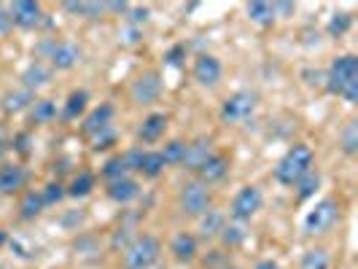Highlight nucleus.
Listing matches in <instances>:
<instances>
[{
  "label": "nucleus",
  "instance_id": "f257e3e1",
  "mask_svg": "<svg viewBox=\"0 0 358 269\" xmlns=\"http://www.w3.org/2000/svg\"><path fill=\"white\" fill-rule=\"evenodd\" d=\"M326 89L342 97L348 106L358 103V57L340 54L326 71Z\"/></svg>",
  "mask_w": 358,
  "mask_h": 269
},
{
  "label": "nucleus",
  "instance_id": "f03ea898",
  "mask_svg": "<svg viewBox=\"0 0 358 269\" xmlns=\"http://www.w3.org/2000/svg\"><path fill=\"white\" fill-rule=\"evenodd\" d=\"M313 164H315V151L310 145L307 143L291 145L286 154L280 157V161L275 164V180L280 186H294L305 173L313 170Z\"/></svg>",
  "mask_w": 358,
  "mask_h": 269
},
{
  "label": "nucleus",
  "instance_id": "7ed1b4c3",
  "mask_svg": "<svg viewBox=\"0 0 358 269\" xmlns=\"http://www.w3.org/2000/svg\"><path fill=\"white\" fill-rule=\"evenodd\" d=\"M342 221V202L337 197H323L315 202L313 210H307L302 229L307 237H323Z\"/></svg>",
  "mask_w": 358,
  "mask_h": 269
},
{
  "label": "nucleus",
  "instance_id": "20e7f679",
  "mask_svg": "<svg viewBox=\"0 0 358 269\" xmlns=\"http://www.w3.org/2000/svg\"><path fill=\"white\" fill-rule=\"evenodd\" d=\"M162 242L154 234H138L124 251H122V267L124 269H151L159 261Z\"/></svg>",
  "mask_w": 358,
  "mask_h": 269
},
{
  "label": "nucleus",
  "instance_id": "39448f33",
  "mask_svg": "<svg viewBox=\"0 0 358 269\" xmlns=\"http://www.w3.org/2000/svg\"><path fill=\"white\" fill-rule=\"evenodd\" d=\"M256 108H259V97H256V92H248V89H240L229 94L224 103H221V122L224 124H245V122H251L253 113H256Z\"/></svg>",
  "mask_w": 358,
  "mask_h": 269
},
{
  "label": "nucleus",
  "instance_id": "423d86ee",
  "mask_svg": "<svg viewBox=\"0 0 358 269\" xmlns=\"http://www.w3.org/2000/svg\"><path fill=\"white\" fill-rule=\"evenodd\" d=\"M210 186H205L202 180H186L183 186H180L178 191V208L183 215H189V218H199L202 213H208L210 210Z\"/></svg>",
  "mask_w": 358,
  "mask_h": 269
},
{
  "label": "nucleus",
  "instance_id": "0eeeda50",
  "mask_svg": "<svg viewBox=\"0 0 358 269\" xmlns=\"http://www.w3.org/2000/svg\"><path fill=\"white\" fill-rule=\"evenodd\" d=\"M262 205H264V194H262V189L259 186H243L232 199V208H229V215H232L234 224H245V221H251L253 215L262 210Z\"/></svg>",
  "mask_w": 358,
  "mask_h": 269
},
{
  "label": "nucleus",
  "instance_id": "6e6552de",
  "mask_svg": "<svg viewBox=\"0 0 358 269\" xmlns=\"http://www.w3.org/2000/svg\"><path fill=\"white\" fill-rule=\"evenodd\" d=\"M162 89H164V84H162V73L159 71H145L132 81V87H129V97H132V103H135V106H151V103H157V100H159Z\"/></svg>",
  "mask_w": 358,
  "mask_h": 269
},
{
  "label": "nucleus",
  "instance_id": "1a4fd4ad",
  "mask_svg": "<svg viewBox=\"0 0 358 269\" xmlns=\"http://www.w3.org/2000/svg\"><path fill=\"white\" fill-rule=\"evenodd\" d=\"M192 75H194V81H197L199 87H215L218 81H221V75H224V65H221V59L213 57V54H199L197 59H194V68H192Z\"/></svg>",
  "mask_w": 358,
  "mask_h": 269
},
{
  "label": "nucleus",
  "instance_id": "9d476101",
  "mask_svg": "<svg viewBox=\"0 0 358 269\" xmlns=\"http://www.w3.org/2000/svg\"><path fill=\"white\" fill-rule=\"evenodd\" d=\"M49 62L54 71H73L81 62V49L73 41H54L49 43Z\"/></svg>",
  "mask_w": 358,
  "mask_h": 269
},
{
  "label": "nucleus",
  "instance_id": "9b49d317",
  "mask_svg": "<svg viewBox=\"0 0 358 269\" xmlns=\"http://www.w3.org/2000/svg\"><path fill=\"white\" fill-rule=\"evenodd\" d=\"M8 14H11V22L17 27H22V30H33V27H38L43 22V8H41V3H33V0H17V3H11Z\"/></svg>",
  "mask_w": 358,
  "mask_h": 269
},
{
  "label": "nucleus",
  "instance_id": "f8f14e48",
  "mask_svg": "<svg viewBox=\"0 0 358 269\" xmlns=\"http://www.w3.org/2000/svg\"><path fill=\"white\" fill-rule=\"evenodd\" d=\"M170 253L178 264H192L199 256V240L192 232H178L170 240Z\"/></svg>",
  "mask_w": 358,
  "mask_h": 269
},
{
  "label": "nucleus",
  "instance_id": "ddd939ff",
  "mask_svg": "<svg viewBox=\"0 0 358 269\" xmlns=\"http://www.w3.org/2000/svg\"><path fill=\"white\" fill-rule=\"evenodd\" d=\"M27 186V170L17 161L0 164V194H17Z\"/></svg>",
  "mask_w": 358,
  "mask_h": 269
},
{
  "label": "nucleus",
  "instance_id": "4468645a",
  "mask_svg": "<svg viewBox=\"0 0 358 269\" xmlns=\"http://www.w3.org/2000/svg\"><path fill=\"white\" fill-rule=\"evenodd\" d=\"M197 180H202L205 186H210V183H218V180H224L227 175H229V157H224V154H210L208 159H205V164L199 167L197 173Z\"/></svg>",
  "mask_w": 358,
  "mask_h": 269
},
{
  "label": "nucleus",
  "instance_id": "2eb2a0df",
  "mask_svg": "<svg viewBox=\"0 0 358 269\" xmlns=\"http://www.w3.org/2000/svg\"><path fill=\"white\" fill-rule=\"evenodd\" d=\"M113 106L110 103H100L97 108H92L90 113L84 116V124H81V132L87 135V138H94L97 132H103V129H108L110 126V122H113Z\"/></svg>",
  "mask_w": 358,
  "mask_h": 269
},
{
  "label": "nucleus",
  "instance_id": "dca6fc26",
  "mask_svg": "<svg viewBox=\"0 0 358 269\" xmlns=\"http://www.w3.org/2000/svg\"><path fill=\"white\" fill-rule=\"evenodd\" d=\"M106 194L110 202H116V205H129V202H135V199L141 197V183L135 178H119V180H110L106 189Z\"/></svg>",
  "mask_w": 358,
  "mask_h": 269
},
{
  "label": "nucleus",
  "instance_id": "f3484780",
  "mask_svg": "<svg viewBox=\"0 0 358 269\" xmlns=\"http://www.w3.org/2000/svg\"><path fill=\"white\" fill-rule=\"evenodd\" d=\"M210 154H213V143H210L208 138H197V140L186 143V157H183V164H180V167L189 170V173H197Z\"/></svg>",
  "mask_w": 358,
  "mask_h": 269
},
{
  "label": "nucleus",
  "instance_id": "a211bd4d",
  "mask_svg": "<svg viewBox=\"0 0 358 269\" xmlns=\"http://www.w3.org/2000/svg\"><path fill=\"white\" fill-rule=\"evenodd\" d=\"M164 129H167V113H148L143 124L138 126V140L141 143H157V140H162Z\"/></svg>",
  "mask_w": 358,
  "mask_h": 269
},
{
  "label": "nucleus",
  "instance_id": "6ab92c4d",
  "mask_svg": "<svg viewBox=\"0 0 358 269\" xmlns=\"http://www.w3.org/2000/svg\"><path fill=\"white\" fill-rule=\"evenodd\" d=\"M227 224H229L227 215L221 213V210H215V208H210L208 213L199 215V237L202 240H215V237H221Z\"/></svg>",
  "mask_w": 358,
  "mask_h": 269
},
{
  "label": "nucleus",
  "instance_id": "aec40b11",
  "mask_svg": "<svg viewBox=\"0 0 358 269\" xmlns=\"http://www.w3.org/2000/svg\"><path fill=\"white\" fill-rule=\"evenodd\" d=\"M36 103V94L30 89H14V92H6L3 94V100H0V108H3V113H22V110H27V108Z\"/></svg>",
  "mask_w": 358,
  "mask_h": 269
},
{
  "label": "nucleus",
  "instance_id": "412c9836",
  "mask_svg": "<svg viewBox=\"0 0 358 269\" xmlns=\"http://www.w3.org/2000/svg\"><path fill=\"white\" fill-rule=\"evenodd\" d=\"M49 78H52V71H49L43 62H30V65L24 68V73H22V87L36 94L41 87L49 84Z\"/></svg>",
  "mask_w": 358,
  "mask_h": 269
},
{
  "label": "nucleus",
  "instance_id": "4be33fe9",
  "mask_svg": "<svg viewBox=\"0 0 358 269\" xmlns=\"http://www.w3.org/2000/svg\"><path fill=\"white\" fill-rule=\"evenodd\" d=\"M90 108V92L87 89H73L65 100V108H62V119L65 122H73L78 116H84Z\"/></svg>",
  "mask_w": 358,
  "mask_h": 269
},
{
  "label": "nucleus",
  "instance_id": "5701e85b",
  "mask_svg": "<svg viewBox=\"0 0 358 269\" xmlns=\"http://www.w3.org/2000/svg\"><path fill=\"white\" fill-rule=\"evenodd\" d=\"M43 197H41V189H30V191H24L22 199H19V218L22 221H36L38 215L43 213Z\"/></svg>",
  "mask_w": 358,
  "mask_h": 269
},
{
  "label": "nucleus",
  "instance_id": "b1692460",
  "mask_svg": "<svg viewBox=\"0 0 358 269\" xmlns=\"http://www.w3.org/2000/svg\"><path fill=\"white\" fill-rule=\"evenodd\" d=\"M27 119H30V124H49L57 119V103L54 100H36L33 106L27 108Z\"/></svg>",
  "mask_w": 358,
  "mask_h": 269
},
{
  "label": "nucleus",
  "instance_id": "393cba45",
  "mask_svg": "<svg viewBox=\"0 0 358 269\" xmlns=\"http://www.w3.org/2000/svg\"><path fill=\"white\" fill-rule=\"evenodd\" d=\"M94 183H97L94 173H90V170H81L78 175H73L71 186H68V197H73V199L90 197L92 191H94Z\"/></svg>",
  "mask_w": 358,
  "mask_h": 269
},
{
  "label": "nucleus",
  "instance_id": "a878e982",
  "mask_svg": "<svg viewBox=\"0 0 358 269\" xmlns=\"http://www.w3.org/2000/svg\"><path fill=\"white\" fill-rule=\"evenodd\" d=\"M248 19H251L253 24H259V27H272L275 24V6L272 3H262V0H256V3H248Z\"/></svg>",
  "mask_w": 358,
  "mask_h": 269
},
{
  "label": "nucleus",
  "instance_id": "bb28decb",
  "mask_svg": "<svg viewBox=\"0 0 358 269\" xmlns=\"http://www.w3.org/2000/svg\"><path fill=\"white\" fill-rule=\"evenodd\" d=\"M318 186H321V173H318V170H310V173H305L302 178L294 183V189H296V199H299V202L313 199V197H315V191H318Z\"/></svg>",
  "mask_w": 358,
  "mask_h": 269
},
{
  "label": "nucleus",
  "instance_id": "cd10ccee",
  "mask_svg": "<svg viewBox=\"0 0 358 269\" xmlns=\"http://www.w3.org/2000/svg\"><path fill=\"white\" fill-rule=\"evenodd\" d=\"M138 173H141L143 178H148V180L159 178L162 173H164V159H162L159 151H143V159H141Z\"/></svg>",
  "mask_w": 358,
  "mask_h": 269
},
{
  "label": "nucleus",
  "instance_id": "c85d7f7f",
  "mask_svg": "<svg viewBox=\"0 0 358 269\" xmlns=\"http://www.w3.org/2000/svg\"><path fill=\"white\" fill-rule=\"evenodd\" d=\"M162 159H164V167H180L183 164V157H186V140H167L164 148L159 151Z\"/></svg>",
  "mask_w": 358,
  "mask_h": 269
},
{
  "label": "nucleus",
  "instance_id": "c756f323",
  "mask_svg": "<svg viewBox=\"0 0 358 269\" xmlns=\"http://www.w3.org/2000/svg\"><path fill=\"white\" fill-rule=\"evenodd\" d=\"M299 269H331V256H329L326 248H310L302 256Z\"/></svg>",
  "mask_w": 358,
  "mask_h": 269
},
{
  "label": "nucleus",
  "instance_id": "7c9ffc66",
  "mask_svg": "<svg viewBox=\"0 0 358 269\" xmlns=\"http://www.w3.org/2000/svg\"><path fill=\"white\" fill-rule=\"evenodd\" d=\"M340 148H342V154H345V157H356V151H358V122L356 119H350L348 124L342 126Z\"/></svg>",
  "mask_w": 358,
  "mask_h": 269
},
{
  "label": "nucleus",
  "instance_id": "2f4dec72",
  "mask_svg": "<svg viewBox=\"0 0 358 269\" xmlns=\"http://www.w3.org/2000/svg\"><path fill=\"white\" fill-rule=\"evenodd\" d=\"M65 11L84 19H100L106 14V3H65Z\"/></svg>",
  "mask_w": 358,
  "mask_h": 269
},
{
  "label": "nucleus",
  "instance_id": "473e14b6",
  "mask_svg": "<svg viewBox=\"0 0 358 269\" xmlns=\"http://www.w3.org/2000/svg\"><path fill=\"white\" fill-rule=\"evenodd\" d=\"M100 175L110 183V180H119V178H127L129 175V170H127V161L122 154H116V157H110V159L103 164V170H100Z\"/></svg>",
  "mask_w": 358,
  "mask_h": 269
},
{
  "label": "nucleus",
  "instance_id": "72a5a7b5",
  "mask_svg": "<svg viewBox=\"0 0 358 269\" xmlns=\"http://www.w3.org/2000/svg\"><path fill=\"white\" fill-rule=\"evenodd\" d=\"M350 27H353V17H350L348 11H337V14H331V17H329L326 33H329L331 38H342Z\"/></svg>",
  "mask_w": 358,
  "mask_h": 269
},
{
  "label": "nucleus",
  "instance_id": "f704fd0d",
  "mask_svg": "<svg viewBox=\"0 0 358 269\" xmlns=\"http://www.w3.org/2000/svg\"><path fill=\"white\" fill-rule=\"evenodd\" d=\"M135 237H138V234H135V218H129V224H122V226L113 232V237H110V248H113V251H124Z\"/></svg>",
  "mask_w": 358,
  "mask_h": 269
},
{
  "label": "nucleus",
  "instance_id": "c9c22d12",
  "mask_svg": "<svg viewBox=\"0 0 358 269\" xmlns=\"http://www.w3.org/2000/svg\"><path fill=\"white\" fill-rule=\"evenodd\" d=\"M41 197H43V205L49 208V205H57V202H62V199L68 197V186H62L59 180H52V183H46L43 189H41Z\"/></svg>",
  "mask_w": 358,
  "mask_h": 269
},
{
  "label": "nucleus",
  "instance_id": "e433bc0d",
  "mask_svg": "<svg viewBox=\"0 0 358 269\" xmlns=\"http://www.w3.org/2000/svg\"><path fill=\"white\" fill-rule=\"evenodd\" d=\"M221 242L227 245V248H237V245H243L245 242V229H243V224H227L224 226V232H221Z\"/></svg>",
  "mask_w": 358,
  "mask_h": 269
},
{
  "label": "nucleus",
  "instance_id": "4c0bfd02",
  "mask_svg": "<svg viewBox=\"0 0 358 269\" xmlns=\"http://www.w3.org/2000/svg\"><path fill=\"white\" fill-rule=\"evenodd\" d=\"M116 143V132H113V126H108L103 132H97L94 138H92V151H106L110 145Z\"/></svg>",
  "mask_w": 358,
  "mask_h": 269
},
{
  "label": "nucleus",
  "instance_id": "58836bf2",
  "mask_svg": "<svg viewBox=\"0 0 358 269\" xmlns=\"http://www.w3.org/2000/svg\"><path fill=\"white\" fill-rule=\"evenodd\" d=\"M122 157H124V161H127V170H129V173H138L141 159H143V148H129Z\"/></svg>",
  "mask_w": 358,
  "mask_h": 269
},
{
  "label": "nucleus",
  "instance_id": "ea45409f",
  "mask_svg": "<svg viewBox=\"0 0 358 269\" xmlns=\"http://www.w3.org/2000/svg\"><path fill=\"white\" fill-rule=\"evenodd\" d=\"M183 57H186V46H183V43H178V46H173L170 52L164 54V62H167L170 68H180Z\"/></svg>",
  "mask_w": 358,
  "mask_h": 269
},
{
  "label": "nucleus",
  "instance_id": "a19ab883",
  "mask_svg": "<svg viewBox=\"0 0 358 269\" xmlns=\"http://www.w3.org/2000/svg\"><path fill=\"white\" fill-rule=\"evenodd\" d=\"M8 27H14V22H11V14L0 8V33H6Z\"/></svg>",
  "mask_w": 358,
  "mask_h": 269
},
{
  "label": "nucleus",
  "instance_id": "79ce46f5",
  "mask_svg": "<svg viewBox=\"0 0 358 269\" xmlns=\"http://www.w3.org/2000/svg\"><path fill=\"white\" fill-rule=\"evenodd\" d=\"M129 19H132L135 24H141V22H145V19H148V8H135V11L129 14Z\"/></svg>",
  "mask_w": 358,
  "mask_h": 269
},
{
  "label": "nucleus",
  "instance_id": "37998d69",
  "mask_svg": "<svg viewBox=\"0 0 358 269\" xmlns=\"http://www.w3.org/2000/svg\"><path fill=\"white\" fill-rule=\"evenodd\" d=\"M253 269H280V267H278L272 259H262V261H259V264H256Z\"/></svg>",
  "mask_w": 358,
  "mask_h": 269
},
{
  "label": "nucleus",
  "instance_id": "c03bdc74",
  "mask_svg": "<svg viewBox=\"0 0 358 269\" xmlns=\"http://www.w3.org/2000/svg\"><path fill=\"white\" fill-rule=\"evenodd\" d=\"M6 242H8V234H6V232H3V229H0V248H3Z\"/></svg>",
  "mask_w": 358,
  "mask_h": 269
},
{
  "label": "nucleus",
  "instance_id": "a18cd8bd",
  "mask_svg": "<svg viewBox=\"0 0 358 269\" xmlns=\"http://www.w3.org/2000/svg\"><path fill=\"white\" fill-rule=\"evenodd\" d=\"M221 269H243V267H221Z\"/></svg>",
  "mask_w": 358,
  "mask_h": 269
}]
</instances>
